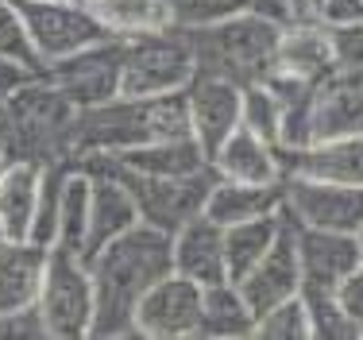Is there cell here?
Here are the masks:
<instances>
[{"label":"cell","instance_id":"1","mask_svg":"<svg viewBox=\"0 0 363 340\" xmlns=\"http://www.w3.org/2000/svg\"><path fill=\"white\" fill-rule=\"evenodd\" d=\"M174 271V240L151 224H135L89 256V275L97 290L89 340L135 336V309L159 278Z\"/></svg>","mask_w":363,"mask_h":340},{"label":"cell","instance_id":"2","mask_svg":"<svg viewBox=\"0 0 363 340\" xmlns=\"http://www.w3.org/2000/svg\"><path fill=\"white\" fill-rule=\"evenodd\" d=\"M194 136L186 89L162 97H112L93 109H77L70 128V159L85 163L93 155H120L155 139Z\"/></svg>","mask_w":363,"mask_h":340},{"label":"cell","instance_id":"3","mask_svg":"<svg viewBox=\"0 0 363 340\" xmlns=\"http://www.w3.org/2000/svg\"><path fill=\"white\" fill-rule=\"evenodd\" d=\"M286 20L279 16H232L220 23H205V28H182L194 47L197 74L224 77L236 85H259L267 82L274 66H279V43Z\"/></svg>","mask_w":363,"mask_h":340},{"label":"cell","instance_id":"4","mask_svg":"<svg viewBox=\"0 0 363 340\" xmlns=\"http://www.w3.org/2000/svg\"><path fill=\"white\" fill-rule=\"evenodd\" d=\"M12 112V159H35V163H74L70 159V128L77 116V104L66 97L50 77L31 74L8 93Z\"/></svg>","mask_w":363,"mask_h":340},{"label":"cell","instance_id":"5","mask_svg":"<svg viewBox=\"0 0 363 340\" xmlns=\"http://www.w3.org/2000/svg\"><path fill=\"white\" fill-rule=\"evenodd\" d=\"M82 167L108 170L112 178H120L128 186V194H132L135 209H140V221L159 229V232H167V236H174L182 224H189L194 216L205 213L209 190L217 182V170L213 167L201 174H189V178H159V174H140L116 159H105V155H93Z\"/></svg>","mask_w":363,"mask_h":340},{"label":"cell","instance_id":"6","mask_svg":"<svg viewBox=\"0 0 363 340\" xmlns=\"http://www.w3.org/2000/svg\"><path fill=\"white\" fill-rule=\"evenodd\" d=\"M194 77H197L194 47H189L182 28L120 39V97L182 93Z\"/></svg>","mask_w":363,"mask_h":340},{"label":"cell","instance_id":"7","mask_svg":"<svg viewBox=\"0 0 363 340\" xmlns=\"http://www.w3.org/2000/svg\"><path fill=\"white\" fill-rule=\"evenodd\" d=\"M35 306L50 340H89L93 313H97L89 259L66 248H50Z\"/></svg>","mask_w":363,"mask_h":340},{"label":"cell","instance_id":"8","mask_svg":"<svg viewBox=\"0 0 363 340\" xmlns=\"http://www.w3.org/2000/svg\"><path fill=\"white\" fill-rule=\"evenodd\" d=\"M20 12L28 20V35L43 66L112 39L101 16L93 12V4H85V0H23Z\"/></svg>","mask_w":363,"mask_h":340},{"label":"cell","instance_id":"9","mask_svg":"<svg viewBox=\"0 0 363 340\" xmlns=\"http://www.w3.org/2000/svg\"><path fill=\"white\" fill-rule=\"evenodd\" d=\"M282 209L290 213V221L306 224V229L359 232L363 229V186L309 178V174H286L282 178Z\"/></svg>","mask_w":363,"mask_h":340},{"label":"cell","instance_id":"10","mask_svg":"<svg viewBox=\"0 0 363 340\" xmlns=\"http://www.w3.org/2000/svg\"><path fill=\"white\" fill-rule=\"evenodd\" d=\"M201 294L205 286H197L194 278L178 271L159 278L135 309V336H151V340L197 336V329H201Z\"/></svg>","mask_w":363,"mask_h":340},{"label":"cell","instance_id":"11","mask_svg":"<svg viewBox=\"0 0 363 340\" xmlns=\"http://www.w3.org/2000/svg\"><path fill=\"white\" fill-rule=\"evenodd\" d=\"M43 74H47L50 85H58L77 109L105 104L112 97H120V39L93 43V47L77 50V55L47 62Z\"/></svg>","mask_w":363,"mask_h":340},{"label":"cell","instance_id":"12","mask_svg":"<svg viewBox=\"0 0 363 340\" xmlns=\"http://www.w3.org/2000/svg\"><path fill=\"white\" fill-rule=\"evenodd\" d=\"M294 243H298V263H301V294L336 290L356 267H363L356 232L306 229V224L294 221Z\"/></svg>","mask_w":363,"mask_h":340},{"label":"cell","instance_id":"13","mask_svg":"<svg viewBox=\"0 0 363 340\" xmlns=\"http://www.w3.org/2000/svg\"><path fill=\"white\" fill-rule=\"evenodd\" d=\"M186 104H189V128L201 151L213 159V151L240 128L244 120V85L224 82V77L197 74L186 85Z\"/></svg>","mask_w":363,"mask_h":340},{"label":"cell","instance_id":"14","mask_svg":"<svg viewBox=\"0 0 363 340\" xmlns=\"http://www.w3.org/2000/svg\"><path fill=\"white\" fill-rule=\"evenodd\" d=\"M240 290L252 302L255 313H267L271 306L301 294V263H298V243H294V221L286 216V229L274 240V248L240 278Z\"/></svg>","mask_w":363,"mask_h":340},{"label":"cell","instance_id":"15","mask_svg":"<svg viewBox=\"0 0 363 340\" xmlns=\"http://www.w3.org/2000/svg\"><path fill=\"white\" fill-rule=\"evenodd\" d=\"M279 66L313 85L333 77L340 70L336 47H333V28L321 16H294V20H286L282 43H279Z\"/></svg>","mask_w":363,"mask_h":340},{"label":"cell","instance_id":"16","mask_svg":"<svg viewBox=\"0 0 363 340\" xmlns=\"http://www.w3.org/2000/svg\"><path fill=\"white\" fill-rule=\"evenodd\" d=\"M213 170L224 182H252V186H282L286 167H282V151L255 136L252 128L240 124L224 143L213 151Z\"/></svg>","mask_w":363,"mask_h":340},{"label":"cell","instance_id":"17","mask_svg":"<svg viewBox=\"0 0 363 340\" xmlns=\"http://www.w3.org/2000/svg\"><path fill=\"white\" fill-rule=\"evenodd\" d=\"M340 136H363V66L336 70L317 85L313 101V143Z\"/></svg>","mask_w":363,"mask_h":340},{"label":"cell","instance_id":"18","mask_svg":"<svg viewBox=\"0 0 363 340\" xmlns=\"http://www.w3.org/2000/svg\"><path fill=\"white\" fill-rule=\"evenodd\" d=\"M174 271L194 278L197 286L228 283V251H224V224L213 216H194L174 232Z\"/></svg>","mask_w":363,"mask_h":340},{"label":"cell","instance_id":"19","mask_svg":"<svg viewBox=\"0 0 363 340\" xmlns=\"http://www.w3.org/2000/svg\"><path fill=\"white\" fill-rule=\"evenodd\" d=\"M50 248L35 240H0V313L28 309L39 302Z\"/></svg>","mask_w":363,"mask_h":340},{"label":"cell","instance_id":"20","mask_svg":"<svg viewBox=\"0 0 363 340\" xmlns=\"http://www.w3.org/2000/svg\"><path fill=\"white\" fill-rule=\"evenodd\" d=\"M282 167H286V174L363 186V136L321 139V143L298 147V151H282Z\"/></svg>","mask_w":363,"mask_h":340},{"label":"cell","instance_id":"21","mask_svg":"<svg viewBox=\"0 0 363 340\" xmlns=\"http://www.w3.org/2000/svg\"><path fill=\"white\" fill-rule=\"evenodd\" d=\"M43 167L47 163H35V159H8L4 174H0V232H4V240L31 236Z\"/></svg>","mask_w":363,"mask_h":340},{"label":"cell","instance_id":"22","mask_svg":"<svg viewBox=\"0 0 363 340\" xmlns=\"http://www.w3.org/2000/svg\"><path fill=\"white\" fill-rule=\"evenodd\" d=\"M93 202H89V251H85V259L93 256L97 248H105L108 240L124 236L128 229H135L140 224V209H135L132 194H128V186L120 178H112L108 170H93Z\"/></svg>","mask_w":363,"mask_h":340},{"label":"cell","instance_id":"23","mask_svg":"<svg viewBox=\"0 0 363 340\" xmlns=\"http://www.w3.org/2000/svg\"><path fill=\"white\" fill-rule=\"evenodd\" d=\"M105 159H116L124 167L140 170V174H159V178H189V174H201L209 170V155L201 151L194 136H182V139H155V143L132 147V151H120V155H105Z\"/></svg>","mask_w":363,"mask_h":340},{"label":"cell","instance_id":"24","mask_svg":"<svg viewBox=\"0 0 363 340\" xmlns=\"http://www.w3.org/2000/svg\"><path fill=\"white\" fill-rule=\"evenodd\" d=\"M279 209H282V186H252V182L217 178L209 190V202H205V216L232 229V224L255 221V216H271Z\"/></svg>","mask_w":363,"mask_h":340},{"label":"cell","instance_id":"25","mask_svg":"<svg viewBox=\"0 0 363 340\" xmlns=\"http://www.w3.org/2000/svg\"><path fill=\"white\" fill-rule=\"evenodd\" d=\"M255 321L259 313L252 309V302L244 298L240 283H213L201 294V329L197 336H220V340H240V336H255Z\"/></svg>","mask_w":363,"mask_h":340},{"label":"cell","instance_id":"26","mask_svg":"<svg viewBox=\"0 0 363 340\" xmlns=\"http://www.w3.org/2000/svg\"><path fill=\"white\" fill-rule=\"evenodd\" d=\"M89 202H93V174L74 163L66 170V182H62V197H58V236H55V248H66V251H77L85 256L89 251Z\"/></svg>","mask_w":363,"mask_h":340},{"label":"cell","instance_id":"27","mask_svg":"<svg viewBox=\"0 0 363 340\" xmlns=\"http://www.w3.org/2000/svg\"><path fill=\"white\" fill-rule=\"evenodd\" d=\"M93 12L101 16L112 39H135V35L178 28L170 0H97Z\"/></svg>","mask_w":363,"mask_h":340},{"label":"cell","instance_id":"28","mask_svg":"<svg viewBox=\"0 0 363 340\" xmlns=\"http://www.w3.org/2000/svg\"><path fill=\"white\" fill-rule=\"evenodd\" d=\"M282 229H286V209L224 229V251H228V278L232 283H240V278L274 248V240L282 236Z\"/></svg>","mask_w":363,"mask_h":340},{"label":"cell","instance_id":"29","mask_svg":"<svg viewBox=\"0 0 363 340\" xmlns=\"http://www.w3.org/2000/svg\"><path fill=\"white\" fill-rule=\"evenodd\" d=\"M178 28H205V23H220L232 16H279V20H294V12L282 0H170Z\"/></svg>","mask_w":363,"mask_h":340},{"label":"cell","instance_id":"30","mask_svg":"<svg viewBox=\"0 0 363 340\" xmlns=\"http://www.w3.org/2000/svg\"><path fill=\"white\" fill-rule=\"evenodd\" d=\"M306 309H309V329L313 340H359V329L352 325V317L340 309L336 290H306Z\"/></svg>","mask_w":363,"mask_h":340},{"label":"cell","instance_id":"31","mask_svg":"<svg viewBox=\"0 0 363 340\" xmlns=\"http://www.w3.org/2000/svg\"><path fill=\"white\" fill-rule=\"evenodd\" d=\"M255 336L259 340H313L306 298L298 294V298H286V302H279V306H271L267 313H259Z\"/></svg>","mask_w":363,"mask_h":340},{"label":"cell","instance_id":"32","mask_svg":"<svg viewBox=\"0 0 363 340\" xmlns=\"http://www.w3.org/2000/svg\"><path fill=\"white\" fill-rule=\"evenodd\" d=\"M0 58H12V62L28 66V70H43L35 43L28 35V20H23L20 4L16 0H0Z\"/></svg>","mask_w":363,"mask_h":340},{"label":"cell","instance_id":"33","mask_svg":"<svg viewBox=\"0 0 363 340\" xmlns=\"http://www.w3.org/2000/svg\"><path fill=\"white\" fill-rule=\"evenodd\" d=\"M240 124L252 128L255 136H263L267 143L282 147V104L263 82L244 89V120Z\"/></svg>","mask_w":363,"mask_h":340},{"label":"cell","instance_id":"34","mask_svg":"<svg viewBox=\"0 0 363 340\" xmlns=\"http://www.w3.org/2000/svg\"><path fill=\"white\" fill-rule=\"evenodd\" d=\"M0 340H50L47 325L39 317V306L0 313Z\"/></svg>","mask_w":363,"mask_h":340},{"label":"cell","instance_id":"35","mask_svg":"<svg viewBox=\"0 0 363 340\" xmlns=\"http://www.w3.org/2000/svg\"><path fill=\"white\" fill-rule=\"evenodd\" d=\"M328 28H333V23H328ZM333 47H336V62H340V70L363 66V20L333 28Z\"/></svg>","mask_w":363,"mask_h":340},{"label":"cell","instance_id":"36","mask_svg":"<svg viewBox=\"0 0 363 340\" xmlns=\"http://www.w3.org/2000/svg\"><path fill=\"white\" fill-rule=\"evenodd\" d=\"M336 302H340V309L348 313L352 325H356L359 336H363V267H356V271L336 286Z\"/></svg>","mask_w":363,"mask_h":340},{"label":"cell","instance_id":"37","mask_svg":"<svg viewBox=\"0 0 363 340\" xmlns=\"http://www.w3.org/2000/svg\"><path fill=\"white\" fill-rule=\"evenodd\" d=\"M317 16H321L325 23H333V28H340V23H359L363 20V0H325V4L317 8Z\"/></svg>","mask_w":363,"mask_h":340},{"label":"cell","instance_id":"38","mask_svg":"<svg viewBox=\"0 0 363 340\" xmlns=\"http://www.w3.org/2000/svg\"><path fill=\"white\" fill-rule=\"evenodd\" d=\"M0 151H12V112H8V97H0ZM12 159V155H8Z\"/></svg>","mask_w":363,"mask_h":340},{"label":"cell","instance_id":"39","mask_svg":"<svg viewBox=\"0 0 363 340\" xmlns=\"http://www.w3.org/2000/svg\"><path fill=\"white\" fill-rule=\"evenodd\" d=\"M282 4H286L294 16H309V4H306V0H282Z\"/></svg>","mask_w":363,"mask_h":340},{"label":"cell","instance_id":"40","mask_svg":"<svg viewBox=\"0 0 363 340\" xmlns=\"http://www.w3.org/2000/svg\"><path fill=\"white\" fill-rule=\"evenodd\" d=\"M306 4H309V16H317V8H321L325 0H306Z\"/></svg>","mask_w":363,"mask_h":340},{"label":"cell","instance_id":"41","mask_svg":"<svg viewBox=\"0 0 363 340\" xmlns=\"http://www.w3.org/2000/svg\"><path fill=\"white\" fill-rule=\"evenodd\" d=\"M4 167H8V155H4V151H0V174H4Z\"/></svg>","mask_w":363,"mask_h":340},{"label":"cell","instance_id":"42","mask_svg":"<svg viewBox=\"0 0 363 340\" xmlns=\"http://www.w3.org/2000/svg\"><path fill=\"white\" fill-rule=\"evenodd\" d=\"M356 236H359V259H363V229L356 232Z\"/></svg>","mask_w":363,"mask_h":340},{"label":"cell","instance_id":"43","mask_svg":"<svg viewBox=\"0 0 363 340\" xmlns=\"http://www.w3.org/2000/svg\"><path fill=\"white\" fill-rule=\"evenodd\" d=\"M85 4H97V0H85Z\"/></svg>","mask_w":363,"mask_h":340},{"label":"cell","instance_id":"44","mask_svg":"<svg viewBox=\"0 0 363 340\" xmlns=\"http://www.w3.org/2000/svg\"><path fill=\"white\" fill-rule=\"evenodd\" d=\"M0 240H4V232H0Z\"/></svg>","mask_w":363,"mask_h":340},{"label":"cell","instance_id":"45","mask_svg":"<svg viewBox=\"0 0 363 340\" xmlns=\"http://www.w3.org/2000/svg\"><path fill=\"white\" fill-rule=\"evenodd\" d=\"M16 4H23V0H16Z\"/></svg>","mask_w":363,"mask_h":340}]
</instances>
